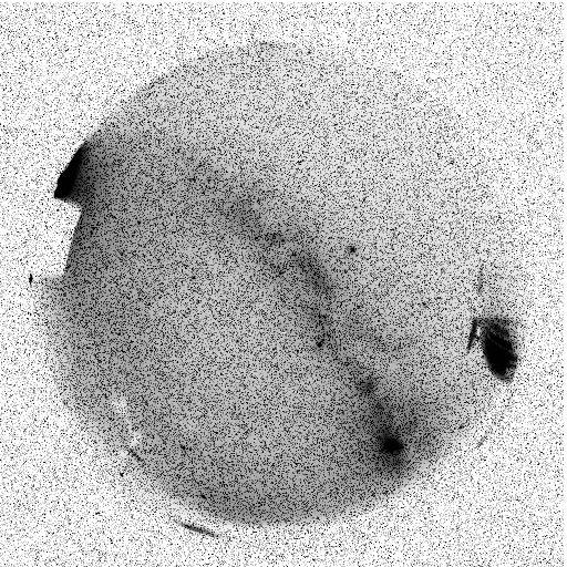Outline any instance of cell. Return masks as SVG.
Wrapping results in <instances>:
<instances>
[{"mask_svg":"<svg viewBox=\"0 0 567 567\" xmlns=\"http://www.w3.org/2000/svg\"><path fill=\"white\" fill-rule=\"evenodd\" d=\"M478 341L491 371L502 380H509L515 371L516 352L504 322L487 320L481 324Z\"/></svg>","mask_w":567,"mask_h":567,"instance_id":"1","label":"cell"}]
</instances>
